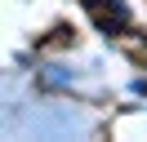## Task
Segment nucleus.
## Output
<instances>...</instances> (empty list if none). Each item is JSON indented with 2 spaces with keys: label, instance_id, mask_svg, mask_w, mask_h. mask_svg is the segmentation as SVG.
Instances as JSON below:
<instances>
[{
  "label": "nucleus",
  "instance_id": "f257e3e1",
  "mask_svg": "<svg viewBox=\"0 0 147 142\" xmlns=\"http://www.w3.org/2000/svg\"><path fill=\"white\" fill-rule=\"evenodd\" d=\"M89 9H94V18H98V27L107 36H125L129 31V9L120 0H89Z\"/></svg>",
  "mask_w": 147,
  "mask_h": 142
}]
</instances>
